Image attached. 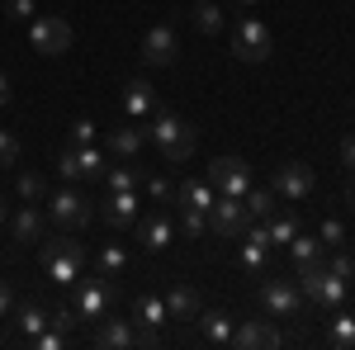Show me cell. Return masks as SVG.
I'll use <instances>...</instances> for the list:
<instances>
[{"label":"cell","instance_id":"cell-1","mask_svg":"<svg viewBox=\"0 0 355 350\" xmlns=\"http://www.w3.org/2000/svg\"><path fill=\"white\" fill-rule=\"evenodd\" d=\"M147 137L162 147V157H166L171 166L190 161V157H194V142H199V137H194V128L185 123V119H180V114H171V109H157V114H152V123H147Z\"/></svg>","mask_w":355,"mask_h":350},{"label":"cell","instance_id":"cell-2","mask_svg":"<svg viewBox=\"0 0 355 350\" xmlns=\"http://www.w3.org/2000/svg\"><path fill=\"white\" fill-rule=\"evenodd\" d=\"M81 270H85V246L71 232H62V237H53V242L43 246V274L53 284H76Z\"/></svg>","mask_w":355,"mask_h":350},{"label":"cell","instance_id":"cell-3","mask_svg":"<svg viewBox=\"0 0 355 350\" xmlns=\"http://www.w3.org/2000/svg\"><path fill=\"white\" fill-rule=\"evenodd\" d=\"M76 322H100L105 313L114 308V284L105 274H81L76 279Z\"/></svg>","mask_w":355,"mask_h":350},{"label":"cell","instance_id":"cell-4","mask_svg":"<svg viewBox=\"0 0 355 350\" xmlns=\"http://www.w3.org/2000/svg\"><path fill=\"white\" fill-rule=\"evenodd\" d=\"M246 227H251L246 204H242V199H232V194H218L214 209H209V232H214V237H227V242H242Z\"/></svg>","mask_w":355,"mask_h":350},{"label":"cell","instance_id":"cell-5","mask_svg":"<svg viewBox=\"0 0 355 350\" xmlns=\"http://www.w3.org/2000/svg\"><path fill=\"white\" fill-rule=\"evenodd\" d=\"M28 43L43 57H62L71 48V24H67L62 15H38V19L28 24Z\"/></svg>","mask_w":355,"mask_h":350},{"label":"cell","instance_id":"cell-6","mask_svg":"<svg viewBox=\"0 0 355 350\" xmlns=\"http://www.w3.org/2000/svg\"><path fill=\"white\" fill-rule=\"evenodd\" d=\"M48 218H53L62 232H71V227H85L95 218V209H90V199L76 194V189H57L53 199H48Z\"/></svg>","mask_w":355,"mask_h":350},{"label":"cell","instance_id":"cell-7","mask_svg":"<svg viewBox=\"0 0 355 350\" xmlns=\"http://www.w3.org/2000/svg\"><path fill=\"white\" fill-rule=\"evenodd\" d=\"M209 185H214V194L242 199L246 189H251V166L242 157H218V161H209Z\"/></svg>","mask_w":355,"mask_h":350},{"label":"cell","instance_id":"cell-8","mask_svg":"<svg viewBox=\"0 0 355 350\" xmlns=\"http://www.w3.org/2000/svg\"><path fill=\"white\" fill-rule=\"evenodd\" d=\"M261 303H266V313L270 317H294L303 308V294L294 279H284V274H266V284H261Z\"/></svg>","mask_w":355,"mask_h":350},{"label":"cell","instance_id":"cell-9","mask_svg":"<svg viewBox=\"0 0 355 350\" xmlns=\"http://www.w3.org/2000/svg\"><path fill=\"white\" fill-rule=\"evenodd\" d=\"M100 170H105V152L90 147V142H81V147H71V152L57 157V175L62 180H95Z\"/></svg>","mask_w":355,"mask_h":350},{"label":"cell","instance_id":"cell-10","mask_svg":"<svg viewBox=\"0 0 355 350\" xmlns=\"http://www.w3.org/2000/svg\"><path fill=\"white\" fill-rule=\"evenodd\" d=\"M232 57L237 62H266L270 57V28L261 19H242L232 33Z\"/></svg>","mask_w":355,"mask_h":350},{"label":"cell","instance_id":"cell-11","mask_svg":"<svg viewBox=\"0 0 355 350\" xmlns=\"http://www.w3.org/2000/svg\"><path fill=\"white\" fill-rule=\"evenodd\" d=\"M175 53H180V38H175L171 24H152L147 28V38H142V62H147V67H171Z\"/></svg>","mask_w":355,"mask_h":350},{"label":"cell","instance_id":"cell-12","mask_svg":"<svg viewBox=\"0 0 355 350\" xmlns=\"http://www.w3.org/2000/svg\"><path fill=\"white\" fill-rule=\"evenodd\" d=\"M308 189H313V170H308L303 161H284L279 170H275V194H279V199L299 204Z\"/></svg>","mask_w":355,"mask_h":350},{"label":"cell","instance_id":"cell-13","mask_svg":"<svg viewBox=\"0 0 355 350\" xmlns=\"http://www.w3.org/2000/svg\"><path fill=\"white\" fill-rule=\"evenodd\" d=\"M232 346H242V350L279 346V331H275V322H270V313H266V317H246L242 326H232Z\"/></svg>","mask_w":355,"mask_h":350},{"label":"cell","instance_id":"cell-14","mask_svg":"<svg viewBox=\"0 0 355 350\" xmlns=\"http://www.w3.org/2000/svg\"><path fill=\"white\" fill-rule=\"evenodd\" d=\"M43 232H48V222H43V213H38V204H24L19 213L10 218V237H15L19 246L43 242Z\"/></svg>","mask_w":355,"mask_h":350},{"label":"cell","instance_id":"cell-15","mask_svg":"<svg viewBox=\"0 0 355 350\" xmlns=\"http://www.w3.org/2000/svg\"><path fill=\"white\" fill-rule=\"evenodd\" d=\"M266 261H270V237H266V222H261V227H246V232H242V270L261 274V270H266Z\"/></svg>","mask_w":355,"mask_h":350},{"label":"cell","instance_id":"cell-16","mask_svg":"<svg viewBox=\"0 0 355 350\" xmlns=\"http://www.w3.org/2000/svg\"><path fill=\"white\" fill-rule=\"evenodd\" d=\"M142 142H147V123H142V119H123V123L110 133V152L114 157H137Z\"/></svg>","mask_w":355,"mask_h":350},{"label":"cell","instance_id":"cell-17","mask_svg":"<svg viewBox=\"0 0 355 350\" xmlns=\"http://www.w3.org/2000/svg\"><path fill=\"white\" fill-rule=\"evenodd\" d=\"M123 114L128 119H152L157 114V90L147 81H128L123 85Z\"/></svg>","mask_w":355,"mask_h":350},{"label":"cell","instance_id":"cell-18","mask_svg":"<svg viewBox=\"0 0 355 350\" xmlns=\"http://www.w3.org/2000/svg\"><path fill=\"white\" fill-rule=\"evenodd\" d=\"M100 346H110V350H128L137 346V326L128 322V317H100Z\"/></svg>","mask_w":355,"mask_h":350},{"label":"cell","instance_id":"cell-19","mask_svg":"<svg viewBox=\"0 0 355 350\" xmlns=\"http://www.w3.org/2000/svg\"><path fill=\"white\" fill-rule=\"evenodd\" d=\"M105 222H110V227L137 222V189H114V199L105 204Z\"/></svg>","mask_w":355,"mask_h":350},{"label":"cell","instance_id":"cell-20","mask_svg":"<svg viewBox=\"0 0 355 350\" xmlns=\"http://www.w3.org/2000/svg\"><path fill=\"white\" fill-rule=\"evenodd\" d=\"M166 313L180 317V322H194L199 317V294H194L190 284H171L166 289Z\"/></svg>","mask_w":355,"mask_h":350},{"label":"cell","instance_id":"cell-21","mask_svg":"<svg viewBox=\"0 0 355 350\" xmlns=\"http://www.w3.org/2000/svg\"><path fill=\"white\" fill-rule=\"evenodd\" d=\"M137 242L147 246V251H162V246H171V218H166V213L137 218Z\"/></svg>","mask_w":355,"mask_h":350},{"label":"cell","instance_id":"cell-22","mask_svg":"<svg viewBox=\"0 0 355 350\" xmlns=\"http://www.w3.org/2000/svg\"><path fill=\"white\" fill-rule=\"evenodd\" d=\"M194 322H199V336H204L209 346H227V341H232V326H237L227 313H199Z\"/></svg>","mask_w":355,"mask_h":350},{"label":"cell","instance_id":"cell-23","mask_svg":"<svg viewBox=\"0 0 355 350\" xmlns=\"http://www.w3.org/2000/svg\"><path fill=\"white\" fill-rule=\"evenodd\" d=\"M275 199H279V194H275V189H246L242 194V204H246V213H251V222H270L275 213H279V204H275Z\"/></svg>","mask_w":355,"mask_h":350},{"label":"cell","instance_id":"cell-24","mask_svg":"<svg viewBox=\"0 0 355 350\" xmlns=\"http://www.w3.org/2000/svg\"><path fill=\"white\" fill-rule=\"evenodd\" d=\"M175 199H180L185 209H199V213H209L218 194H214V185H209V180H185V185L175 189Z\"/></svg>","mask_w":355,"mask_h":350},{"label":"cell","instance_id":"cell-25","mask_svg":"<svg viewBox=\"0 0 355 350\" xmlns=\"http://www.w3.org/2000/svg\"><path fill=\"white\" fill-rule=\"evenodd\" d=\"M171 313H166V298H157V294H137L133 298V322L137 326H157V322H166Z\"/></svg>","mask_w":355,"mask_h":350},{"label":"cell","instance_id":"cell-26","mask_svg":"<svg viewBox=\"0 0 355 350\" xmlns=\"http://www.w3.org/2000/svg\"><path fill=\"white\" fill-rule=\"evenodd\" d=\"M194 28H199V33H209V38L227 28V19H223V5H218V0H199V5H194Z\"/></svg>","mask_w":355,"mask_h":350},{"label":"cell","instance_id":"cell-27","mask_svg":"<svg viewBox=\"0 0 355 350\" xmlns=\"http://www.w3.org/2000/svg\"><path fill=\"white\" fill-rule=\"evenodd\" d=\"M341 298H346V279H341V274H331V270H322V284H318L313 303H318V308H336Z\"/></svg>","mask_w":355,"mask_h":350},{"label":"cell","instance_id":"cell-28","mask_svg":"<svg viewBox=\"0 0 355 350\" xmlns=\"http://www.w3.org/2000/svg\"><path fill=\"white\" fill-rule=\"evenodd\" d=\"M123 270H128V251H123L119 242H110L105 251H100V274H105V279H119Z\"/></svg>","mask_w":355,"mask_h":350},{"label":"cell","instance_id":"cell-29","mask_svg":"<svg viewBox=\"0 0 355 350\" xmlns=\"http://www.w3.org/2000/svg\"><path fill=\"white\" fill-rule=\"evenodd\" d=\"M266 237H270V242H294V237H299V218L294 213H275L270 222H266Z\"/></svg>","mask_w":355,"mask_h":350},{"label":"cell","instance_id":"cell-30","mask_svg":"<svg viewBox=\"0 0 355 350\" xmlns=\"http://www.w3.org/2000/svg\"><path fill=\"white\" fill-rule=\"evenodd\" d=\"M289 256H294V265H308V261H322V237H294L289 242Z\"/></svg>","mask_w":355,"mask_h":350},{"label":"cell","instance_id":"cell-31","mask_svg":"<svg viewBox=\"0 0 355 350\" xmlns=\"http://www.w3.org/2000/svg\"><path fill=\"white\" fill-rule=\"evenodd\" d=\"M19 199H24V204H43V199H48V180H43L38 170H24V175H19Z\"/></svg>","mask_w":355,"mask_h":350},{"label":"cell","instance_id":"cell-32","mask_svg":"<svg viewBox=\"0 0 355 350\" xmlns=\"http://www.w3.org/2000/svg\"><path fill=\"white\" fill-rule=\"evenodd\" d=\"M331 346L355 350V317H351V313H341V317L331 322Z\"/></svg>","mask_w":355,"mask_h":350},{"label":"cell","instance_id":"cell-33","mask_svg":"<svg viewBox=\"0 0 355 350\" xmlns=\"http://www.w3.org/2000/svg\"><path fill=\"white\" fill-rule=\"evenodd\" d=\"M19 331H24V336H43V331H48V313H43L38 303L24 308V313H19Z\"/></svg>","mask_w":355,"mask_h":350},{"label":"cell","instance_id":"cell-34","mask_svg":"<svg viewBox=\"0 0 355 350\" xmlns=\"http://www.w3.org/2000/svg\"><path fill=\"white\" fill-rule=\"evenodd\" d=\"M5 19L33 24V19H38V0H5Z\"/></svg>","mask_w":355,"mask_h":350},{"label":"cell","instance_id":"cell-35","mask_svg":"<svg viewBox=\"0 0 355 350\" xmlns=\"http://www.w3.org/2000/svg\"><path fill=\"white\" fill-rule=\"evenodd\" d=\"M180 227H185V237H204V232H209V213H199V209H185V204H180Z\"/></svg>","mask_w":355,"mask_h":350},{"label":"cell","instance_id":"cell-36","mask_svg":"<svg viewBox=\"0 0 355 350\" xmlns=\"http://www.w3.org/2000/svg\"><path fill=\"white\" fill-rule=\"evenodd\" d=\"M137 185H142V175H137L133 166H119L110 175V189H137Z\"/></svg>","mask_w":355,"mask_h":350},{"label":"cell","instance_id":"cell-37","mask_svg":"<svg viewBox=\"0 0 355 350\" xmlns=\"http://www.w3.org/2000/svg\"><path fill=\"white\" fill-rule=\"evenodd\" d=\"M15 161H19V137L0 128V166H15Z\"/></svg>","mask_w":355,"mask_h":350},{"label":"cell","instance_id":"cell-38","mask_svg":"<svg viewBox=\"0 0 355 350\" xmlns=\"http://www.w3.org/2000/svg\"><path fill=\"white\" fill-rule=\"evenodd\" d=\"M142 189H147V199H157V204H166L175 189H171V180H162V175H152V180H142Z\"/></svg>","mask_w":355,"mask_h":350},{"label":"cell","instance_id":"cell-39","mask_svg":"<svg viewBox=\"0 0 355 350\" xmlns=\"http://www.w3.org/2000/svg\"><path fill=\"white\" fill-rule=\"evenodd\" d=\"M48 322H53V331H62V336H67V331L76 326V308H57V313H48Z\"/></svg>","mask_w":355,"mask_h":350},{"label":"cell","instance_id":"cell-40","mask_svg":"<svg viewBox=\"0 0 355 350\" xmlns=\"http://www.w3.org/2000/svg\"><path fill=\"white\" fill-rule=\"evenodd\" d=\"M318 237H322V246L346 242V232H341V222H336V218H327V222H322V232H318Z\"/></svg>","mask_w":355,"mask_h":350},{"label":"cell","instance_id":"cell-41","mask_svg":"<svg viewBox=\"0 0 355 350\" xmlns=\"http://www.w3.org/2000/svg\"><path fill=\"white\" fill-rule=\"evenodd\" d=\"M327 270H331V274H341V279H351V274H355V261L341 251V256H331V261H327Z\"/></svg>","mask_w":355,"mask_h":350},{"label":"cell","instance_id":"cell-42","mask_svg":"<svg viewBox=\"0 0 355 350\" xmlns=\"http://www.w3.org/2000/svg\"><path fill=\"white\" fill-rule=\"evenodd\" d=\"M71 137H76V147H81V142H95V123H90V119H81V123L71 128Z\"/></svg>","mask_w":355,"mask_h":350},{"label":"cell","instance_id":"cell-43","mask_svg":"<svg viewBox=\"0 0 355 350\" xmlns=\"http://www.w3.org/2000/svg\"><path fill=\"white\" fill-rule=\"evenodd\" d=\"M33 341H38L43 350H57L62 341H67V336H62V331H43V336H33Z\"/></svg>","mask_w":355,"mask_h":350},{"label":"cell","instance_id":"cell-44","mask_svg":"<svg viewBox=\"0 0 355 350\" xmlns=\"http://www.w3.org/2000/svg\"><path fill=\"white\" fill-rule=\"evenodd\" d=\"M10 308H15V294H10V284H0V317H10Z\"/></svg>","mask_w":355,"mask_h":350},{"label":"cell","instance_id":"cell-45","mask_svg":"<svg viewBox=\"0 0 355 350\" xmlns=\"http://www.w3.org/2000/svg\"><path fill=\"white\" fill-rule=\"evenodd\" d=\"M341 161L355 170V137H346V147H341Z\"/></svg>","mask_w":355,"mask_h":350},{"label":"cell","instance_id":"cell-46","mask_svg":"<svg viewBox=\"0 0 355 350\" xmlns=\"http://www.w3.org/2000/svg\"><path fill=\"white\" fill-rule=\"evenodd\" d=\"M0 105H10V81L0 76Z\"/></svg>","mask_w":355,"mask_h":350},{"label":"cell","instance_id":"cell-47","mask_svg":"<svg viewBox=\"0 0 355 350\" xmlns=\"http://www.w3.org/2000/svg\"><path fill=\"white\" fill-rule=\"evenodd\" d=\"M346 204H351V209H355V185H351V189H346Z\"/></svg>","mask_w":355,"mask_h":350},{"label":"cell","instance_id":"cell-48","mask_svg":"<svg viewBox=\"0 0 355 350\" xmlns=\"http://www.w3.org/2000/svg\"><path fill=\"white\" fill-rule=\"evenodd\" d=\"M5 218H10V209H5V204H0V222H5Z\"/></svg>","mask_w":355,"mask_h":350},{"label":"cell","instance_id":"cell-49","mask_svg":"<svg viewBox=\"0 0 355 350\" xmlns=\"http://www.w3.org/2000/svg\"><path fill=\"white\" fill-rule=\"evenodd\" d=\"M237 5H256V0H237Z\"/></svg>","mask_w":355,"mask_h":350}]
</instances>
